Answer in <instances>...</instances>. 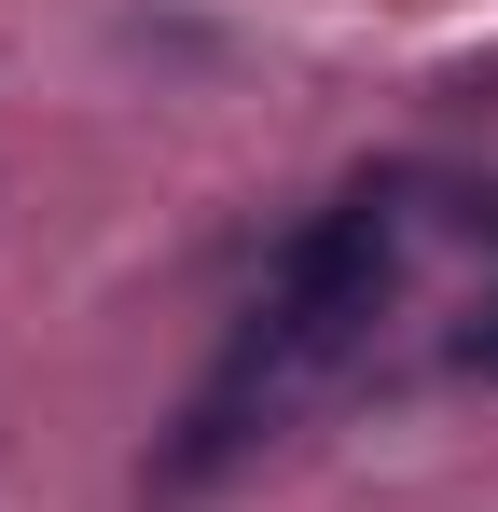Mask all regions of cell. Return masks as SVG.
Returning a JSON list of instances; mask_svg holds the SVG:
<instances>
[{
  "mask_svg": "<svg viewBox=\"0 0 498 512\" xmlns=\"http://www.w3.org/2000/svg\"><path fill=\"white\" fill-rule=\"evenodd\" d=\"M402 291V222H388V194L360 180L346 208H319L291 250H277V277H263V305H249V333H236V388H291V374H319V360H346V346L374 333V305Z\"/></svg>",
  "mask_w": 498,
  "mask_h": 512,
  "instance_id": "1",
  "label": "cell"
},
{
  "mask_svg": "<svg viewBox=\"0 0 498 512\" xmlns=\"http://www.w3.org/2000/svg\"><path fill=\"white\" fill-rule=\"evenodd\" d=\"M263 416H277V402L222 374V388H208V402L180 416V443H166V457H153V499H194V485H222V471H236L249 443H263Z\"/></svg>",
  "mask_w": 498,
  "mask_h": 512,
  "instance_id": "2",
  "label": "cell"
},
{
  "mask_svg": "<svg viewBox=\"0 0 498 512\" xmlns=\"http://www.w3.org/2000/svg\"><path fill=\"white\" fill-rule=\"evenodd\" d=\"M443 360H457V374H485V388H498V291L471 305V319H457V333H443Z\"/></svg>",
  "mask_w": 498,
  "mask_h": 512,
  "instance_id": "3",
  "label": "cell"
},
{
  "mask_svg": "<svg viewBox=\"0 0 498 512\" xmlns=\"http://www.w3.org/2000/svg\"><path fill=\"white\" fill-rule=\"evenodd\" d=\"M429 194H443V222H457V236H498V180H429Z\"/></svg>",
  "mask_w": 498,
  "mask_h": 512,
  "instance_id": "4",
  "label": "cell"
}]
</instances>
